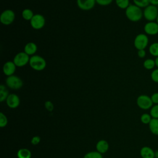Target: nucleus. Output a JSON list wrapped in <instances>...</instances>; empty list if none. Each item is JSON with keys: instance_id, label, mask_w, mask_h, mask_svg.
Listing matches in <instances>:
<instances>
[{"instance_id": "obj_6", "label": "nucleus", "mask_w": 158, "mask_h": 158, "mask_svg": "<svg viewBox=\"0 0 158 158\" xmlns=\"http://www.w3.org/2000/svg\"><path fill=\"white\" fill-rule=\"evenodd\" d=\"M7 86L12 89H19L23 86V81L17 75L9 76L6 79Z\"/></svg>"}, {"instance_id": "obj_15", "label": "nucleus", "mask_w": 158, "mask_h": 158, "mask_svg": "<svg viewBox=\"0 0 158 158\" xmlns=\"http://www.w3.org/2000/svg\"><path fill=\"white\" fill-rule=\"evenodd\" d=\"M38 49L37 45L33 42H28L24 46V52L29 56L35 55Z\"/></svg>"}, {"instance_id": "obj_38", "label": "nucleus", "mask_w": 158, "mask_h": 158, "mask_svg": "<svg viewBox=\"0 0 158 158\" xmlns=\"http://www.w3.org/2000/svg\"><path fill=\"white\" fill-rule=\"evenodd\" d=\"M156 22L157 23V24H158V15H157V19H156Z\"/></svg>"}, {"instance_id": "obj_32", "label": "nucleus", "mask_w": 158, "mask_h": 158, "mask_svg": "<svg viewBox=\"0 0 158 158\" xmlns=\"http://www.w3.org/2000/svg\"><path fill=\"white\" fill-rule=\"evenodd\" d=\"M151 98L154 104H158V92L154 93L151 96Z\"/></svg>"}, {"instance_id": "obj_11", "label": "nucleus", "mask_w": 158, "mask_h": 158, "mask_svg": "<svg viewBox=\"0 0 158 158\" xmlns=\"http://www.w3.org/2000/svg\"><path fill=\"white\" fill-rule=\"evenodd\" d=\"M96 3V0H77V6L83 10H89L92 9Z\"/></svg>"}, {"instance_id": "obj_37", "label": "nucleus", "mask_w": 158, "mask_h": 158, "mask_svg": "<svg viewBox=\"0 0 158 158\" xmlns=\"http://www.w3.org/2000/svg\"><path fill=\"white\" fill-rule=\"evenodd\" d=\"M155 158H158V150L155 151Z\"/></svg>"}, {"instance_id": "obj_22", "label": "nucleus", "mask_w": 158, "mask_h": 158, "mask_svg": "<svg viewBox=\"0 0 158 158\" xmlns=\"http://www.w3.org/2000/svg\"><path fill=\"white\" fill-rule=\"evenodd\" d=\"M9 92L6 87L4 85H0V102H3L6 100L9 96Z\"/></svg>"}, {"instance_id": "obj_27", "label": "nucleus", "mask_w": 158, "mask_h": 158, "mask_svg": "<svg viewBox=\"0 0 158 158\" xmlns=\"http://www.w3.org/2000/svg\"><path fill=\"white\" fill-rule=\"evenodd\" d=\"M149 114L152 118H158V104H154L152 106Z\"/></svg>"}, {"instance_id": "obj_34", "label": "nucleus", "mask_w": 158, "mask_h": 158, "mask_svg": "<svg viewBox=\"0 0 158 158\" xmlns=\"http://www.w3.org/2000/svg\"><path fill=\"white\" fill-rule=\"evenodd\" d=\"M138 56L139 58H144L145 57L146 55V52L145 51V49H140V50H138V52H137Z\"/></svg>"}, {"instance_id": "obj_30", "label": "nucleus", "mask_w": 158, "mask_h": 158, "mask_svg": "<svg viewBox=\"0 0 158 158\" xmlns=\"http://www.w3.org/2000/svg\"><path fill=\"white\" fill-rule=\"evenodd\" d=\"M44 106H45V108L46 109V110H48L49 112H52L54 108L53 103L50 101H46L44 102Z\"/></svg>"}, {"instance_id": "obj_31", "label": "nucleus", "mask_w": 158, "mask_h": 158, "mask_svg": "<svg viewBox=\"0 0 158 158\" xmlns=\"http://www.w3.org/2000/svg\"><path fill=\"white\" fill-rule=\"evenodd\" d=\"M113 0H96V4L102 6H106L110 4L112 2Z\"/></svg>"}, {"instance_id": "obj_24", "label": "nucleus", "mask_w": 158, "mask_h": 158, "mask_svg": "<svg viewBox=\"0 0 158 158\" xmlns=\"http://www.w3.org/2000/svg\"><path fill=\"white\" fill-rule=\"evenodd\" d=\"M152 118L150 114H148V113H144L140 117L141 122H142V123L145 125H149Z\"/></svg>"}, {"instance_id": "obj_33", "label": "nucleus", "mask_w": 158, "mask_h": 158, "mask_svg": "<svg viewBox=\"0 0 158 158\" xmlns=\"http://www.w3.org/2000/svg\"><path fill=\"white\" fill-rule=\"evenodd\" d=\"M40 137L38 136H33L31 139V143L33 145H37L40 142Z\"/></svg>"}, {"instance_id": "obj_16", "label": "nucleus", "mask_w": 158, "mask_h": 158, "mask_svg": "<svg viewBox=\"0 0 158 158\" xmlns=\"http://www.w3.org/2000/svg\"><path fill=\"white\" fill-rule=\"evenodd\" d=\"M96 151L99 153L104 154L109 150V145L107 141L104 139H101V140H99L96 143Z\"/></svg>"}, {"instance_id": "obj_29", "label": "nucleus", "mask_w": 158, "mask_h": 158, "mask_svg": "<svg viewBox=\"0 0 158 158\" xmlns=\"http://www.w3.org/2000/svg\"><path fill=\"white\" fill-rule=\"evenodd\" d=\"M151 78L154 82L158 83V68L154 69L151 72Z\"/></svg>"}, {"instance_id": "obj_17", "label": "nucleus", "mask_w": 158, "mask_h": 158, "mask_svg": "<svg viewBox=\"0 0 158 158\" xmlns=\"http://www.w3.org/2000/svg\"><path fill=\"white\" fill-rule=\"evenodd\" d=\"M148 125L151 133L158 136V118H152Z\"/></svg>"}, {"instance_id": "obj_35", "label": "nucleus", "mask_w": 158, "mask_h": 158, "mask_svg": "<svg viewBox=\"0 0 158 158\" xmlns=\"http://www.w3.org/2000/svg\"><path fill=\"white\" fill-rule=\"evenodd\" d=\"M149 4L152 6H158V0H149Z\"/></svg>"}, {"instance_id": "obj_2", "label": "nucleus", "mask_w": 158, "mask_h": 158, "mask_svg": "<svg viewBox=\"0 0 158 158\" xmlns=\"http://www.w3.org/2000/svg\"><path fill=\"white\" fill-rule=\"evenodd\" d=\"M30 67L36 71H41L46 67V61L41 56L33 55L30 57L29 61Z\"/></svg>"}, {"instance_id": "obj_20", "label": "nucleus", "mask_w": 158, "mask_h": 158, "mask_svg": "<svg viewBox=\"0 0 158 158\" xmlns=\"http://www.w3.org/2000/svg\"><path fill=\"white\" fill-rule=\"evenodd\" d=\"M149 54L154 57H158V42H154L149 46Z\"/></svg>"}, {"instance_id": "obj_8", "label": "nucleus", "mask_w": 158, "mask_h": 158, "mask_svg": "<svg viewBox=\"0 0 158 158\" xmlns=\"http://www.w3.org/2000/svg\"><path fill=\"white\" fill-rule=\"evenodd\" d=\"M30 57L24 51L17 53L13 59V62L17 67H22L29 64Z\"/></svg>"}, {"instance_id": "obj_10", "label": "nucleus", "mask_w": 158, "mask_h": 158, "mask_svg": "<svg viewBox=\"0 0 158 158\" xmlns=\"http://www.w3.org/2000/svg\"><path fill=\"white\" fill-rule=\"evenodd\" d=\"M144 31L148 35L154 36L158 34V24L156 22H148L144 25Z\"/></svg>"}, {"instance_id": "obj_36", "label": "nucleus", "mask_w": 158, "mask_h": 158, "mask_svg": "<svg viewBox=\"0 0 158 158\" xmlns=\"http://www.w3.org/2000/svg\"><path fill=\"white\" fill-rule=\"evenodd\" d=\"M155 60V62H156V67H157V68H158V57H156Z\"/></svg>"}, {"instance_id": "obj_9", "label": "nucleus", "mask_w": 158, "mask_h": 158, "mask_svg": "<svg viewBox=\"0 0 158 158\" xmlns=\"http://www.w3.org/2000/svg\"><path fill=\"white\" fill-rule=\"evenodd\" d=\"M31 27L35 30H40L43 28L46 23L44 17L40 14H36L30 21Z\"/></svg>"}, {"instance_id": "obj_1", "label": "nucleus", "mask_w": 158, "mask_h": 158, "mask_svg": "<svg viewBox=\"0 0 158 158\" xmlns=\"http://www.w3.org/2000/svg\"><path fill=\"white\" fill-rule=\"evenodd\" d=\"M125 15L127 18L133 22H136L141 20L143 17V11L141 8L133 4L130 6L125 9Z\"/></svg>"}, {"instance_id": "obj_25", "label": "nucleus", "mask_w": 158, "mask_h": 158, "mask_svg": "<svg viewBox=\"0 0 158 158\" xmlns=\"http://www.w3.org/2000/svg\"><path fill=\"white\" fill-rule=\"evenodd\" d=\"M135 5L138 6L140 8H145L149 4V0H133Z\"/></svg>"}, {"instance_id": "obj_3", "label": "nucleus", "mask_w": 158, "mask_h": 158, "mask_svg": "<svg viewBox=\"0 0 158 158\" xmlns=\"http://www.w3.org/2000/svg\"><path fill=\"white\" fill-rule=\"evenodd\" d=\"M158 15V8L157 6L149 4L143 10V17L148 22H154Z\"/></svg>"}, {"instance_id": "obj_19", "label": "nucleus", "mask_w": 158, "mask_h": 158, "mask_svg": "<svg viewBox=\"0 0 158 158\" xmlns=\"http://www.w3.org/2000/svg\"><path fill=\"white\" fill-rule=\"evenodd\" d=\"M34 14L33 12L30 9H25L22 10V18L27 21H30L31 19L33 18V17L34 16Z\"/></svg>"}, {"instance_id": "obj_21", "label": "nucleus", "mask_w": 158, "mask_h": 158, "mask_svg": "<svg viewBox=\"0 0 158 158\" xmlns=\"http://www.w3.org/2000/svg\"><path fill=\"white\" fill-rule=\"evenodd\" d=\"M143 67L145 69L150 70L153 69L156 67L155 60L152 59H147L143 62Z\"/></svg>"}, {"instance_id": "obj_7", "label": "nucleus", "mask_w": 158, "mask_h": 158, "mask_svg": "<svg viewBox=\"0 0 158 158\" xmlns=\"http://www.w3.org/2000/svg\"><path fill=\"white\" fill-rule=\"evenodd\" d=\"M15 18V12L11 9H6L1 14L0 22L4 25H9L14 22Z\"/></svg>"}, {"instance_id": "obj_28", "label": "nucleus", "mask_w": 158, "mask_h": 158, "mask_svg": "<svg viewBox=\"0 0 158 158\" xmlns=\"http://www.w3.org/2000/svg\"><path fill=\"white\" fill-rule=\"evenodd\" d=\"M7 122L8 120L7 117L2 112H0V127L1 128L6 127L7 124Z\"/></svg>"}, {"instance_id": "obj_12", "label": "nucleus", "mask_w": 158, "mask_h": 158, "mask_svg": "<svg viewBox=\"0 0 158 158\" xmlns=\"http://www.w3.org/2000/svg\"><path fill=\"white\" fill-rule=\"evenodd\" d=\"M6 101L7 106L11 109L17 108L20 105V102L19 97L14 93L9 94Z\"/></svg>"}, {"instance_id": "obj_5", "label": "nucleus", "mask_w": 158, "mask_h": 158, "mask_svg": "<svg viewBox=\"0 0 158 158\" xmlns=\"http://www.w3.org/2000/svg\"><path fill=\"white\" fill-rule=\"evenodd\" d=\"M136 104L143 110L150 109L154 105L151 96L146 94H141L136 99Z\"/></svg>"}, {"instance_id": "obj_13", "label": "nucleus", "mask_w": 158, "mask_h": 158, "mask_svg": "<svg viewBox=\"0 0 158 158\" xmlns=\"http://www.w3.org/2000/svg\"><path fill=\"white\" fill-rule=\"evenodd\" d=\"M17 66L13 61H7L2 67V72L7 77L13 75L16 70Z\"/></svg>"}, {"instance_id": "obj_4", "label": "nucleus", "mask_w": 158, "mask_h": 158, "mask_svg": "<svg viewBox=\"0 0 158 158\" xmlns=\"http://www.w3.org/2000/svg\"><path fill=\"white\" fill-rule=\"evenodd\" d=\"M149 43V38L146 34L145 33H139L137 35L133 41V44L135 48L137 50L145 49L148 46Z\"/></svg>"}, {"instance_id": "obj_23", "label": "nucleus", "mask_w": 158, "mask_h": 158, "mask_svg": "<svg viewBox=\"0 0 158 158\" xmlns=\"http://www.w3.org/2000/svg\"><path fill=\"white\" fill-rule=\"evenodd\" d=\"M118 7L122 9H126L130 6V0H115Z\"/></svg>"}, {"instance_id": "obj_14", "label": "nucleus", "mask_w": 158, "mask_h": 158, "mask_svg": "<svg viewBox=\"0 0 158 158\" xmlns=\"http://www.w3.org/2000/svg\"><path fill=\"white\" fill-rule=\"evenodd\" d=\"M140 156L142 158H155V151L149 146H143L140 149Z\"/></svg>"}, {"instance_id": "obj_26", "label": "nucleus", "mask_w": 158, "mask_h": 158, "mask_svg": "<svg viewBox=\"0 0 158 158\" xmlns=\"http://www.w3.org/2000/svg\"><path fill=\"white\" fill-rule=\"evenodd\" d=\"M83 158H102V154L96 151H90L87 152Z\"/></svg>"}, {"instance_id": "obj_18", "label": "nucleus", "mask_w": 158, "mask_h": 158, "mask_svg": "<svg viewBox=\"0 0 158 158\" xmlns=\"http://www.w3.org/2000/svg\"><path fill=\"white\" fill-rule=\"evenodd\" d=\"M17 156L18 158H31V153L29 149L22 148L17 151Z\"/></svg>"}]
</instances>
